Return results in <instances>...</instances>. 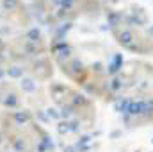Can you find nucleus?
Here are the masks:
<instances>
[{"label":"nucleus","instance_id":"f8f14e48","mask_svg":"<svg viewBox=\"0 0 153 152\" xmlns=\"http://www.w3.org/2000/svg\"><path fill=\"white\" fill-rule=\"evenodd\" d=\"M14 149L16 150H25V143L22 140H14Z\"/></svg>","mask_w":153,"mask_h":152},{"label":"nucleus","instance_id":"f03ea898","mask_svg":"<svg viewBox=\"0 0 153 152\" xmlns=\"http://www.w3.org/2000/svg\"><path fill=\"white\" fill-rule=\"evenodd\" d=\"M132 41H134V36H132V32L130 31H123L121 34H119V43L123 45V47H132Z\"/></svg>","mask_w":153,"mask_h":152},{"label":"nucleus","instance_id":"6e6552de","mask_svg":"<svg viewBox=\"0 0 153 152\" xmlns=\"http://www.w3.org/2000/svg\"><path fill=\"white\" fill-rule=\"evenodd\" d=\"M14 120H16L18 123H25V122L29 120V114L23 113V111H16V114H14Z\"/></svg>","mask_w":153,"mask_h":152},{"label":"nucleus","instance_id":"7ed1b4c3","mask_svg":"<svg viewBox=\"0 0 153 152\" xmlns=\"http://www.w3.org/2000/svg\"><path fill=\"white\" fill-rule=\"evenodd\" d=\"M5 74L9 77H13V79H18V77L23 75V68H20V66H11V68L5 70Z\"/></svg>","mask_w":153,"mask_h":152},{"label":"nucleus","instance_id":"9b49d317","mask_svg":"<svg viewBox=\"0 0 153 152\" xmlns=\"http://www.w3.org/2000/svg\"><path fill=\"white\" fill-rule=\"evenodd\" d=\"M144 113H153V100L144 102Z\"/></svg>","mask_w":153,"mask_h":152},{"label":"nucleus","instance_id":"4be33fe9","mask_svg":"<svg viewBox=\"0 0 153 152\" xmlns=\"http://www.w3.org/2000/svg\"><path fill=\"white\" fill-rule=\"evenodd\" d=\"M66 152H73V149H68V150H66Z\"/></svg>","mask_w":153,"mask_h":152},{"label":"nucleus","instance_id":"4468645a","mask_svg":"<svg viewBox=\"0 0 153 152\" xmlns=\"http://www.w3.org/2000/svg\"><path fill=\"white\" fill-rule=\"evenodd\" d=\"M68 125H70L68 122H66V123H61V127H59V132H61V134H64V132H68V131H70V127H68Z\"/></svg>","mask_w":153,"mask_h":152},{"label":"nucleus","instance_id":"412c9836","mask_svg":"<svg viewBox=\"0 0 153 152\" xmlns=\"http://www.w3.org/2000/svg\"><path fill=\"white\" fill-rule=\"evenodd\" d=\"M4 74H5V72H4V70H2V68H0V77L4 75Z\"/></svg>","mask_w":153,"mask_h":152},{"label":"nucleus","instance_id":"6ab92c4d","mask_svg":"<svg viewBox=\"0 0 153 152\" xmlns=\"http://www.w3.org/2000/svg\"><path fill=\"white\" fill-rule=\"evenodd\" d=\"M84 102H85V99H84V97H76V99H75V104H84Z\"/></svg>","mask_w":153,"mask_h":152},{"label":"nucleus","instance_id":"20e7f679","mask_svg":"<svg viewBox=\"0 0 153 152\" xmlns=\"http://www.w3.org/2000/svg\"><path fill=\"white\" fill-rule=\"evenodd\" d=\"M22 90L23 91H34L36 90V82L32 79H23L22 81Z\"/></svg>","mask_w":153,"mask_h":152},{"label":"nucleus","instance_id":"aec40b11","mask_svg":"<svg viewBox=\"0 0 153 152\" xmlns=\"http://www.w3.org/2000/svg\"><path fill=\"white\" fill-rule=\"evenodd\" d=\"M94 70H96V72H100V70H102V65H100V63H96V65H94Z\"/></svg>","mask_w":153,"mask_h":152},{"label":"nucleus","instance_id":"f3484780","mask_svg":"<svg viewBox=\"0 0 153 152\" xmlns=\"http://www.w3.org/2000/svg\"><path fill=\"white\" fill-rule=\"evenodd\" d=\"M111 88H112V90H119V88H121V81H119V79H114L112 84H111Z\"/></svg>","mask_w":153,"mask_h":152},{"label":"nucleus","instance_id":"0eeeda50","mask_svg":"<svg viewBox=\"0 0 153 152\" xmlns=\"http://www.w3.org/2000/svg\"><path fill=\"white\" fill-rule=\"evenodd\" d=\"M2 5H4L5 11H13L18 5V0H2Z\"/></svg>","mask_w":153,"mask_h":152},{"label":"nucleus","instance_id":"9d476101","mask_svg":"<svg viewBox=\"0 0 153 152\" xmlns=\"http://www.w3.org/2000/svg\"><path fill=\"white\" fill-rule=\"evenodd\" d=\"M109 22H111V25H117V22H119V16H117L116 13H111V14H109Z\"/></svg>","mask_w":153,"mask_h":152},{"label":"nucleus","instance_id":"dca6fc26","mask_svg":"<svg viewBox=\"0 0 153 152\" xmlns=\"http://www.w3.org/2000/svg\"><path fill=\"white\" fill-rule=\"evenodd\" d=\"M73 70H75L76 74L82 72V63H80V61H73Z\"/></svg>","mask_w":153,"mask_h":152},{"label":"nucleus","instance_id":"f257e3e1","mask_svg":"<svg viewBox=\"0 0 153 152\" xmlns=\"http://www.w3.org/2000/svg\"><path fill=\"white\" fill-rule=\"evenodd\" d=\"M126 111L130 114H143L144 113V100H139V102H132L128 104Z\"/></svg>","mask_w":153,"mask_h":152},{"label":"nucleus","instance_id":"423d86ee","mask_svg":"<svg viewBox=\"0 0 153 152\" xmlns=\"http://www.w3.org/2000/svg\"><path fill=\"white\" fill-rule=\"evenodd\" d=\"M121 61H123V57H121V56H116L114 61H112V65L109 66V74H116V72L119 70V65H121Z\"/></svg>","mask_w":153,"mask_h":152},{"label":"nucleus","instance_id":"2eb2a0df","mask_svg":"<svg viewBox=\"0 0 153 152\" xmlns=\"http://www.w3.org/2000/svg\"><path fill=\"white\" fill-rule=\"evenodd\" d=\"M70 114H71V108H70V106H68V108L64 106V108H62V113H61V116H64V118H68Z\"/></svg>","mask_w":153,"mask_h":152},{"label":"nucleus","instance_id":"a211bd4d","mask_svg":"<svg viewBox=\"0 0 153 152\" xmlns=\"http://www.w3.org/2000/svg\"><path fill=\"white\" fill-rule=\"evenodd\" d=\"M48 116H52V118H59L61 114L55 113V109H48Z\"/></svg>","mask_w":153,"mask_h":152},{"label":"nucleus","instance_id":"1a4fd4ad","mask_svg":"<svg viewBox=\"0 0 153 152\" xmlns=\"http://www.w3.org/2000/svg\"><path fill=\"white\" fill-rule=\"evenodd\" d=\"M4 104H5V106H11V108H14V106H16V97H14V95H7V99L4 100Z\"/></svg>","mask_w":153,"mask_h":152},{"label":"nucleus","instance_id":"ddd939ff","mask_svg":"<svg viewBox=\"0 0 153 152\" xmlns=\"http://www.w3.org/2000/svg\"><path fill=\"white\" fill-rule=\"evenodd\" d=\"M126 106H128V100H121V102H117V106H116V108H117L119 111H121V109H123V111H126Z\"/></svg>","mask_w":153,"mask_h":152},{"label":"nucleus","instance_id":"39448f33","mask_svg":"<svg viewBox=\"0 0 153 152\" xmlns=\"http://www.w3.org/2000/svg\"><path fill=\"white\" fill-rule=\"evenodd\" d=\"M41 38V31H39L38 27H34V29H30L29 32H27V39L29 41H38Z\"/></svg>","mask_w":153,"mask_h":152}]
</instances>
